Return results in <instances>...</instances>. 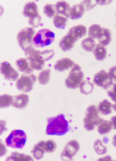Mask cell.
<instances>
[{
	"label": "cell",
	"instance_id": "1",
	"mask_svg": "<svg viewBox=\"0 0 116 161\" xmlns=\"http://www.w3.org/2000/svg\"><path fill=\"white\" fill-rule=\"evenodd\" d=\"M24 53L26 55V58L29 61L31 68L33 70H37V71L40 70L42 71L45 62L50 60L55 54L53 50L39 51L35 49L33 46L28 47L26 50H24Z\"/></svg>",
	"mask_w": 116,
	"mask_h": 161
},
{
	"label": "cell",
	"instance_id": "2",
	"mask_svg": "<svg viewBox=\"0 0 116 161\" xmlns=\"http://www.w3.org/2000/svg\"><path fill=\"white\" fill-rule=\"evenodd\" d=\"M70 130L69 122L64 114H58L56 117L50 118L46 124L45 133L50 136H63Z\"/></svg>",
	"mask_w": 116,
	"mask_h": 161
},
{
	"label": "cell",
	"instance_id": "3",
	"mask_svg": "<svg viewBox=\"0 0 116 161\" xmlns=\"http://www.w3.org/2000/svg\"><path fill=\"white\" fill-rule=\"evenodd\" d=\"M26 140V133L23 130L16 129L12 131L6 138V146L12 148L22 149L25 147Z\"/></svg>",
	"mask_w": 116,
	"mask_h": 161
},
{
	"label": "cell",
	"instance_id": "4",
	"mask_svg": "<svg viewBox=\"0 0 116 161\" xmlns=\"http://www.w3.org/2000/svg\"><path fill=\"white\" fill-rule=\"evenodd\" d=\"M99 114L100 113H99L98 107H96L95 105H91L87 108L86 114L83 119V125L86 130L92 131L97 127L99 122L102 120Z\"/></svg>",
	"mask_w": 116,
	"mask_h": 161
},
{
	"label": "cell",
	"instance_id": "5",
	"mask_svg": "<svg viewBox=\"0 0 116 161\" xmlns=\"http://www.w3.org/2000/svg\"><path fill=\"white\" fill-rule=\"evenodd\" d=\"M84 75L81 70V67L78 64H76L70 71L67 79L65 80V85L68 88L75 89L80 86L81 83L83 82Z\"/></svg>",
	"mask_w": 116,
	"mask_h": 161
},
{
	"label": "cell",
	"instance_id": "6",
	"mask_svg": "<svg viewBox=\"0 0 116 161\" xmlns=\"http://www.w3.org/2000/svg\"><path fill=\"white\" fill-rule=\"evenodd\" d=\"M55 39V34L48 28L39 30L34 36L33 44L37 48H45L50 46Z\"/></svg>",
	"mask_w": 116,
	"mask_h": 161
},
{
	"label": "cell",
	"instance_id": "7",
	"mask_svg": "<svg viewBox=\"0 0 116 161\" xmlns=\"http://www.w3.org/2000/svg\"><path fill=\"white\" fill-rule=\"evenodd\" d=\"M35 34H36L35 30L31 26H27L19 30V32L18 33V42L19 47L23 51L32 46Z\"/></svg>",
	"mask_w": 116,
	"mask_h": 161
},
{
	"label": "cell",
	"instance_id": "8",
	"mask_svg": "<svg viewBox=\"0 0 116 161\" xmlns=\"http://www.w3.org/2000/svg\"><path fill=\"white\" fill-rule=\"evenodd\" d=\"M37 78L34 74H23L17 80V88L23 93L29 92L33 89L34 84L36 83Z\"/></svg>",
	"mask_w": 116,
	"mask_h": 161
},
{
	"label": "cell",
	"instance_id": "9",
	"mask_svg": "<svg viewBox=\"0 0 116 161\" xmlns=\"http://www.w3.org/2000/svg\"><path fill=\"white\" fill-rule=\"evenodd\" d=\"M80 148L79 143L76 140H71L67 143L63 152L61 153L62 160H73L74 156L78 153Z\"/></svg>",
	"mask_w": 116,
	"mask_h": 161
},
{
	"label": "cell",
	"instance_id": "10",
	"mask_svg": "<svg viewBox=\"0 0 116 161\" xmlns=\"http://www.w3.org/2000/svg\"><path fill=\"white\" fill-rule=\"evenodd\" d=\"M93 83H94L96 86H98L100 87H103V88H108L113 84V82H112V80H111L108 72H107L106 70L99 71L94 76V79H93Z\"/></svg>",
	"mask_w": 116,
	"mask_h": 161
},
{
	"label": "cell",
	"instance_id": "11",
	"mask_svg": "<svg viewBox=\"0 0 116 161\" xmlns=\"http://www.w3.org/2000/svg\"><path fill=\"white\" fill-rule=\"evenodd\" d=\"M0 70H1V74L3 75V77L8 80H12V82H14V80H18V78H19L18 72L8 61H3L1 63Z\"/></svg>",
	"mask_w": 116,
	"mask_h": 161
},
{
	"label": "cell",
	"instance_id": "12",
	"mask_svg": "<svg viewBox=\"0 0 116 161\" xmlns=\"http://www.w3.org/2000/svg\"><path fill=\"white\" fill-rule=\"evenodd\" d=\"M22 14H23V16L28 18V19H33V18L38 17L40 14L38 12V6H37V4L35 3L34 1L27 2L24 5V7H23Z\"/></svg>",
	"mask_w": 116,
	"mask_h": 161
},
{
	"label": "cell",
	"instance_id": "13",
	"mask_svg": "<svg viewBox=\"0 0 116 161\" xmlns=\"http://www.w3.org/2000/svg\"><path fill=\"white\" fill-rule=\"evenodd\" d=\"M75 65L76 63L72 59L68 58V57H64V58L56 61V63L54 64V69L58 72H64L66 70H69V69H72Z\"/></svg>",
	"mask_w": 116,
	"mask_h": 161
},
{
	"label": "cell",
	"instance_id": "14",
	"mask_svg": "<svg viewBox=\"0 0 116 161\" xmlns=\"http://www.w3.org/2000/svg\"><path fill=\"white\" fill-rule=\"evenodd\" d=\"M86 33H87V29L82 25H78L73 26L71 29L69 30V32H68L69 35H71L76 41L78 40V39H80V38L84 37Z\"/></svg>",
	"mask_w": 116,
	"mask_h": 161
},
{
	"label": "cell",
	"instance_id": "15",
	"mask_svg": "<svg viewBox=\"0 0 116 161\" xmlns=\"http://www.w3.org/2000/svg\"><path fill=\"white\" fill-rule=\"evenodd\" d=\"M76 40L69 34H66V35L59 41V48L63 51V52H68L71 51L74 46H75Z\"/></svg>",
	"mask_w": 116,
	"mask_h": 161
},
{
	"label": "cell",
	"instance_id": "16",
	"mask_svg": "<svg viewBox=\"0 0 116 161\" xmlns=\"http://www.w3.org/2000/svg\"><path fill=\"white\" fill-rule=\"evenodd\" d=\"M29 102V96L26 93H20L14 97L13 107L17 109H24Z\"/></svg>",
	"mask_w": 116,
	"mask_h": 161
},
{
	"label": "cell",
	"instance_id": "17",
	"mask_svg": "<svg viewBox=\"0 0 116 161\" xmlns=\"http://www.w3.org/2000/svg\"><path fill=\"white\" fill-rule=\"evenodd\" d=\"M45 153V141H40L37 143L32 148V155L34 159L41 160Z\"/></svg>",
	"mask_w": 116,
	"mask_h": 161
},
{
	"label": "cell",
	"instance_id": "18",
	"mask_svg": "<svg viewBox=\"0 0 116 161\" xmlns=\"http://www.w3.org/2000/svg\"><path fill=\"white\" fill-rule=\"evenodd\" d=\"M16 65L18 69V71L22 72L23 74H33L34 70L31 68L27 58H18L16 61Z\"/></svg>",
	"mask_w": 116,
	"mask_h": 161
},
{
	"label": "cell",
	"instance_id": "19",
	"mask_svg": "<svg viewBox=\"0 0 116 161\" xmlns=\"http://www.w3.org/2000/svg\"><path fill=\"white\" fill-rule=\"evenodd\" d=\"M85 12V8L83 5L79 3V4H75L74 6L71 7V11H70V19H78L83 16Z\"/></svg>",
	"mask_w": 116,
	"mask_h": 161
},
{
	"label": "cell",
	"instance_id": "20",
	"mask_svg": "<svg viewBox=\"0 0 116 161\" xmlns=\"http://www.w3.org/2000/svg\"><path fill=\"white\" fill-rule=\"evenodd\" d=\"M55 7H56V12L58 15H62L66 18L70 17L71 7H70L69 3L67 1H58L55 4Z\"/></svg>",
	"mask_w": 116,
	"mask_h": 161
},
{
	"label": "cell",
	"instance_id": "21",
	"mask_svg": "<svg viewBox=\"0 0 116 161\" xmlns=\"http://www.w3.org/2000/svg\"><path fill=\"white\" fill-rule=\"evenodd\" d=\"M97 129L101 135H107L113 129V126L110 120L102 119L97 125Z\"/></svg>",
	"mask_w": 116,
	"mask_h": 161
},
{
	"label": "cell",
	"instance_id": "22",
	"mask_svg": "<svg viewBox=\"0 0 116 161\" xmlns=\"http://www.w3.org/2000/svg\"><path fill=\"white\" fill-rule=\"evenodd\" d=\"M98 110L100 114H103V116H108L112 113V104L108 100H103L98 105Z\"/></svg>",
	"mask_w": 116,
	"mask_h": 161
},
{
	"label": "cell",
	"instance_id": "23",
	"mask_svg": "<svg viewBox=\"0 0 116 161\" xmlns=\"http://www.w3.org/2000/svg\"><path fill=\"white\" fill-rule=\"evenodd\" d=\"M94 55L96 57V59L99 60V61H103L106 59L107 57V49L104 46L101 45V44H98L96 45V48L94 49Z\"/></svg>",
	"mask_w": 116,
	"mask_h": 161
},
{
	"label": "cell",
	"instance_id": "24",
	"mask_svg": "<svg viewBox=\"0 0 116 161\" xmlns=\"http://www.w3.org/2000/svg\"><path fill=\"white\" fill-rule=\"evenodd\" d=\"M103 27L100 25H92L89 29H88V35L90 38L93 39H99L100 36L102 35V32H103Z\"/></svg>",
	"mask_w": 116,
	"mask_h": 161
},
{
	"label": "cell",
	"instance_id": "25",
	"mask_svg": "<svg viewBox=\"0 0 116 161\" xmlns=\"http://www.w3.org/2000/svg\"><path fill=\"white\" fill-rule=\"evenodd\" d=\"M98 40H99V44L104 46V47L109 45V43L111 42V31L108 28H103L102 35Z\"/></svg>",
	"mask_w": 116,
	"mask_h": 161
},
{
	"label": "cell",
	"instance_id": "26",
	"mask_svg": "<svg viewBox=\"0 0 116 161\" xmlns=\"http://www.w3.org/2000/svg\"><path fill=\"white\" fill-rule=\"evenodd\" d=\"M6 160L7 161H32L33 158L27 154H23V153H13L8 156V158Z\"/></svg>",
	"mask_w": 116,
	"mask_h": 161
},
{
	"label": "cell",
	"instance_id": "27",
	"mask_svg": "<svg viewBox=\"0 0 116 161\" xmlns=\"http://www.w3.org/2000/svg\"><path fill=\"white\" fill-rule=\"evenodd\" d=\"M79 89L81 93L86 94V95L90 94L93 92V90H94V83L90 82L89 80H83V82L81 83L79 86Z\"/></svg>",
	"mask_w": 116,
	"mask_h": 161
},
{
	"label": "cell",
	"instance_id": "28",
	"mask_svg": "<svg viewBox=\"0 0 116 161\" xmlns=\"http://www.w3.org/2000/svg\"><path fill=\"white\" fill-rule=\"evenodd\" d=\"M81 47L86 52H94V49L96 48V42L93 38L87 37L81 42Z\"/></svg>",
	"mask_w": 116,
	"mask_h": 161
},
{
	"label": "cell",
	"instance_id": "29",
	"mask_svg": "<svg viewBox=\"0 0 116 161\" xmlns=\"http://www.w3.org/2000/svg\"><path fill=\"white\" fill-rule=\"evenodd\" d=\"M67 21H68V18L62 16V15H56L53 18V25L56 28L59 29H64L67 25Z\"/></svg>",
	"mask_w": 116,
	"mask_h": 161
},
{
	"label": "cell",
	"instance_id": "30",
	"mask_svg": "<svg viewBox=\"0 0 116 161\" xmlns=\"http://www.w3.org/2000/svg\"><path fill=\"white\" fill-rule=\"evenodd\" d=\"M13 102H14V96H12L10 94H2L0 96V107L2 109L13 106Z\"/></svg>",
	"mask_w": 116,
	"mask_h": 161
},
{
	"label": "cell",
	"instance_id": "31",
	"mask_svg": "<svg viewBox=\"0 0 116 161\" xmlns=\"http://www.w3.org/2000/svg\"><path fill=\"white\" fill-rule=\"evenodd\" d=\"M94 151L96 152L97 154L99 155H103L106 154L108 152V147H106V145L103 144V142L100 139L96 140L94 143Z\"/></svg>",
	"mask_w": 116,
	"mask_h": 161
},
{
	"label": "cell",
	"instance_id": "32",
	"mask_svg": "<svg viewBox=\"0 0 116 161\" xmlns=\"http://www.w3.org/2000/svg\"><path fill=\"white\" fill-rule=\"evenodd\" d=\"M50 80V69H44L41 71L38 77V80L41 85H48Z\"/></svg>",
	"mask_w": 116,
	"mask_h": 161
},
{
	"label": "cell",
	"instance_id": "33",
	"mask_svg": "<svg viewBox=\"0 0 116 161\" xmlns=\"http://www.w3.org/2000/svg\"><path fill=\"white\" fill-rule=\"evenodd\" d=\"M44 14L48 18H54L57 15L56 7L52 4H46L44 6Z\"/></svg>",
	"mask_w": 116,
	"mask_h": 161
},
{
	"label": "cell",
	"instance_id": "34",
	"mask_svg": "<svg viewBox=\"0 0 116 161\" xmlns=\"http://www.w3.org/2000/svg\"><path fill=\"white\" fill-rule=\"evenodd\" d=\"M45 153H52L57 148V145L53 140H48V141H45Z\"/></svg>",
	"mask_w": 116,
	"mask_h": 161
},
{
	"label": "cell",
	"instance_id": "35",
	"mask_svg": "<svg viewBox=\"0 0 116 161\" xmlns=\"http://www.w3.org/2000/svg\"><path fill=\"white\" fill-rule=\"evenodd\" d=\"M28 22H29V25L34 28V27H37V26H39L41 24H42V18H41V16L39 15L38 17H36V18H33V19H28Z\"/></svg>",
	"mask_w": 116,
	"mask_h": 161
},
{
	"label": "cell",
	"instance_id": "36",
	"mask_svg": "<svg viewBox=\"0 0 116 161\" xmlns=\"http://www.w3.org/2000/svg\"><path fill=\"white\" fill-rule=\"evenodd\" d=\"M81 4L83 5V7L85 8V11H89L91 9L94 8L97 5V1H92V0H86V1H82Z\"/></svg>",
	"mask_w": 116,
	"mask_h": 161
},
{
	"label": "cell",
	"instance_id": "37",
	"mask_svg": "<svg viewBox=\"0 0 116 161\" xmlns=\"http://www.w3.org/2000/svg\"><path fill=\"white\" fill-rule=\"evenodd\" d=\"M108 96L111 98V100L116 102V84H112L111 87L108 89Z\"/></svg>",
	"mask_w": 116,
	"mask_h": 161
},
{
	"label": "cell",
	"instance_id": "38",
	"mask_svg": "<svg viewBox=\"0 0 116 161\" xmlns=\"http://www.w3.org/2000/svg\"><path fill=\"white\" fill-rule=\"evenodd\" d=\"M108 74H109V76H110V78L112 80V82L114 84H116V66H113V67L110 68V70L108 71Z\"/></svg>",
	"mask_w": 116,
	"mask_h": 161
},
{
	"label": "cell",
	"instance_id": "39",
	"mask_svg": "<svg viewBox=\"0 0 116 161\" xmlns=\"http://www.w3.org/2000/svg\"><path fill=\"white\" fill-rule=\"evenodd\" d=\"M0 123H1V130H0V134H3L4 131L6 130V121L5 120H0Z\"/></svg>",
	"mask_w": 116,
	"mask_h": 161
},
{
	"label": "cell",
	"instance_id": "40",
	"mask_svg": "<svg viewBox=\"0 0 116 161\" xmlns=\"http://www.w3.org/2000/svg\"><path fill=\"white\" fill-rule=\"evenodd\" d=\"M0 145H1V153H0V156H3L5 153H6V147L3 143V141H0Z\"/></svg>",
	"mask_w": 116,
	"mask_h": 161
},
{
	"label": "cell",
	"instance_id": "41",
	"mask_svg": "<svg viewBox=\"0 0 116 161\" xmlns=\"http://www.w3.org/2000/svg\"><path fill=\"white\" fill-rule=\"evenodd\" d=\"M111 123H112V126H113V128L114 129H116V116H114V117H112L111 118Z\"/></svg>",
	"mask_w": 116,
	"mask_h": 161
},
{
	"label": "cell",
	"instance_id": "42",
	"mask_svg": "<svg viewBox=\"0 0 116 161\" xmlns=\"http://www.w3.org/2000/svg\"><path fill=\"white\" fill-rule=\"evenodd\" d=\"M111 3V1L109 0V1H97V4H101V5H108V4H110Z\"/></svg>",
	"mask_w": 116,
	"mask_h": 161
},
{
	"label": "cell",
	"instance_id": "43",
	"mask_svg": "<svg viewBox=\"0 0 116 161\" xmlns=\"http://www.w3.org/2000/svg\"><path fill=\"white\" fill-rule=\"evenodd\" d=\"M112 145L116 147V134L113 136V138H112Z\"/></svg>",
	"mask_w": 116,
	"mask_h": 161
},
{
	"label": "cell",
	"instance_id": "44",
	"mask_svg": "<svg viewBox=\"0 0 116 161\" xmlns=\"http://www.w3.org/2000/svg\"><path fill=\"white\" fill-rule=\"evenodd\" d=\"M99 160H111V156H104L103 158H100Z\"/></svg>",
	"mask_w": 116,
	"mask_h": 161
},
{
	"label": "cell",
	"instance_id": "45",
	"mask_svg": "<svg viewBox=\"0 0 116 161\" xmlns=\"http://www.w3.org/2000/svg\"><path fill=\"white\" fill-rule=\"evenodd\" d=\"M112 109H113V110H114V111L116 112V102H115L114 104L112 105Z\"/></svg>",
	"mask_w": 116,
	"mask_h": 161
}]
</instances>
